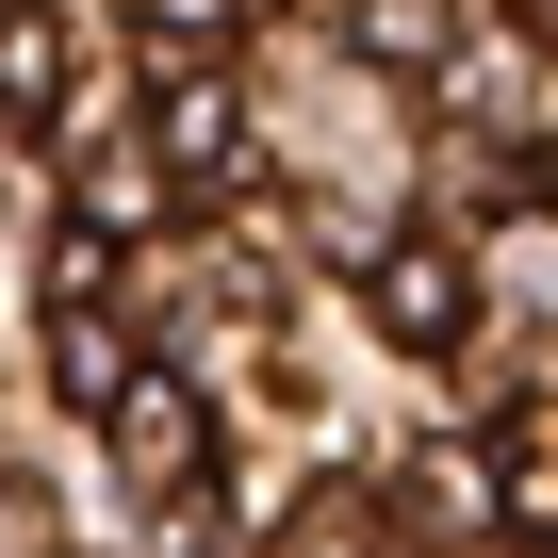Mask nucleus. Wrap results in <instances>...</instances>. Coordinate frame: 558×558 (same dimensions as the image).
<instances>
[{"mask_svg": "<svg viewBox=\"0 0 558 558\" xmlns=\"http://www.w3.org/2000/svg\"><path fill=\"white\" fill-rule=\"evenodd\" d=\"M395 345H460L476 329V263L460 246H378V296H362Z\"/></svg>", "mask_w": 558, "mask_h": 558, "instance_id": "obj_1", "label": "nucleus"}, {"mask_svg": "<svg viewBox=\"0 0 558 558\" xmlns=\"http://www.w3.org/2000/svg\"><path fill=\"white\" fill-rule=\"evenodd\" d=\"M116 460H132L148 493H197V460H214V411H197L181 378H132V395H116Z\"/></svg>", "mask_w": 558, "mask_h": 558, "instance_id": "obj_2", "label": "nucleus"}, {"mask_svg": "<svg viewBox=\"0 0 558 558\" xmlns=\"http://www.w3.org/2000/svg\"><path fill=\"white\" fill-rule=\"evenodd\" d=\"M50 378H66L83 411H116V395H132V329H116L99 296H50Z\"/></svg>", "mask_w": 558, "mask_h": 558, "instance_id": "obj_3", "label": "nucleus"}, {"mask_svg": "<svg viewBox=\"0 0 558 558\" xmlns=\"http://www.w3.org/2000/svg\"><path fill=\"white\" fill-rule=\"evenodd\" d=\"M345 34H362L378 66H444V50H460V0H345Z\"/></svg>", "mask_w": 558, "mask_h": 558, "instance_id": "obj_4", "label": "nucleus"}, {"mask_svg": "<svg viewBox=\"0 0 558 558\" xmlns=\"http://www.w3.org/2000/svg\"><path fill=\"white\" fill-rule=\"evenodd\" d=\"M66 99V34L50 17H0V116H50Z\"/></svg>", "mask_w": 558, "mask_h": 558, "instance_id": "obj_5", "label": "nucleus"}, {"mask_svg": "<svg viewBox=\"0 0 558 558\" xmlns=\"http://www.w3.org/2000/svg\"><path fill=\"white\" fill-rule=\"evenodd\" d=\"M230 50V0H148V66H214Z\"/></svg>", "mask_w": 558, "mask_h": 558, "instance_id": "obj_6", "label": "nucleus"}, {"mask_svg": "<svg viewBox=\"0 0 558 558\" xmlns=\"http://www.w3.org/2000/svg\"><path fill=\"white\" fill-rule=\"evenodd\" d=\"M116 214H165V165H132V148H99V165H83V230H116Z\"/></svg>", "mask_w": 558, "mask_h": 558, "instance_id": "obj_7", "label": "nucleus"}, {"mask_svg": "<svg viewBox=\"0 0 558 558\" xmlns=\"http://www.w3.org/2000/svg\"><path fill=\"white\" fill-rule=\"evenodd\" d=\"M279 558H395V542H378V525H345V509H329V525L296 509V542H279Z\"/></svg>", "mask_w": 558, "mask_h": 558, "instance_id": "obj_8", "label": "nucleus"}, {"mask_svg": "<svg viewBox=\"0 0 558 558\" xmlns=\"http://www.w3.org/2000/svg\"><path fill=\"white\" fill-rule=\"evenodd\" d=\"M0 17H17V0H0Z\"/></svg>", "mask_w": 558, "mask_h": 558, "instance_id": "obj_9", "label": "nucleus"}]
</instances>
